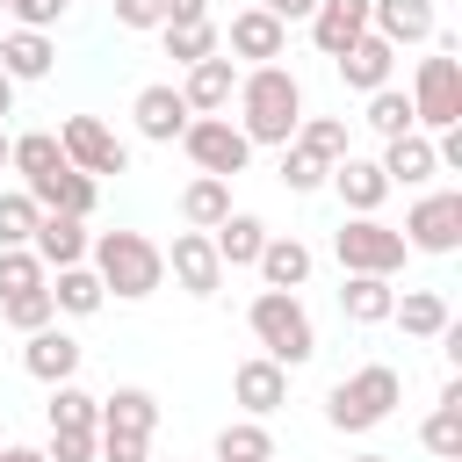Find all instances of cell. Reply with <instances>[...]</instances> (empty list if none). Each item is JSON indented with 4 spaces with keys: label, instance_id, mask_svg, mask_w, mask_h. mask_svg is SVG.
<instances>
[{
    "label": "cell",
    "instance_id": "cell-45",
    "mask_svg": "<svg viewBox=\"0 0 462 462\" xmlns=\"http://www.w3.org/2000/svg\"><path fill=\"white\" fill-rule=\"evenodd\" d=\"M43 462H94V433H51Z\"/></svg>",
    "mask_w": 462,
    "mask_h": 462
},
{
    "label": "cell",
    "instance_id": "cell-11",
    "mask_svg": "<svg viewBox=\"0 0 462 462\" xmlns=\"http://www.w3.org/2000/svg\"><path fill=\"white\" fill-rule=\"evenodd\" d=\"M130 116H137V137H152V144H180V130L195 123L173 79H152V87H137V101H130Z\"/></svg>",
    "mask_w": 462,
    "mask_h": 462
},
{
    "label": "cell",
    "instance_id": "cell-24",
    "mask_svg": "<svg viewBox=\"0 0 462 462\" xmlns=\"http://www.w3.org/2000/svg\"><path fill=\"white\" fill-rule=\"evenodd\" d=\"M209 245H217L224 274H231V267H253V260H260V245H267V224H260L253 209H231V217L209 231Z\"/></svg>",
    "mask_w": 462,
    "mask_h": 462
},
{
    "label": "cell",
    "instance_id": "cell-12",
    "mask_svg": "<svg viewBox=\"0 0 462 462\" xmlns=\"http://www.w3.org/2000/svg\"><path fill=\"white\" fill-rule=\"evenodd\" d=\"M166 267H173V282H180L188 296H202V303L224 289V260H217L209 231H173V253H166Z\"/></svg>",
    "mask_w": 462,
    "mask_h": 462
},
{
    "label": "cell",
    "instance_id": "cell-1",
    "mask_svg": "<svg viewBox=\"0 0 462 462\" xmlns=\"http://www.w3.org/2000/svg\"><path fill=\"white\" fill-rule=\"evenodd\" d=\"M238 130L245 144H289L296 123H303V87L289 65H245L238 72Z\"/></svg>",
    "mask_w": 462,
    "mask_h": 462
},
{
    "label": "cell",
    "instance_id": "cell-21",
    "mask_svg": "<svg viewBox=\"0 0 462 462\" xmlns=\"http://www.w3.org/2000/svg\"><path fill=\"white\" fill-rule=\"evenodd\" d=\"M253 267H260V282H267V289H289V296H296V289L310 282L318 253H310L303 238H282V231H267V245H260V260H253Z\"/></svg>",
    "mask_w": 462,
    "mask_h": 462
},
{
    "label": "cell",
    "instance_id": "cell-19",
    "mask_svg": "<svg viewBox=\"0 0 462 462\" xmlns=\"http://www.w3.org/2000/svg\"><path fill=\"white\" fill-rule=\"evenodd\" d=\"M332 65H339V79H346L354 94H375V87H390V72H397V51H390V43L368 29V36H361V43H346Z\"/></svg>",
    "mask_w": 462,
    "mask_h": 462
},
{
    "label": "cell",
    "instance_id": "cell-25",
    "mask_svg": "<svg viewBox=\"0 0 462 462\" xmlns=\"http://www.w3.org/2000/svg\"><path fill=\"white\" fill-rule=\"evenodd\" d=\"M390 318L404 325V339H440V332L455 325V310H448L440 289H404V296L390 303Z\"/></svg>",
    "mask_w": 462,
    "mask_h": 462
},
{
    "label": "cell",
    "instance_id": "cell-40",
    "mask_svg": "<svg viewBox=\"0 0 462 462\" xmlns=\"http://www.w3.org/2000/svg\"><path fill=\"white\" fill-rule=\"evenodd\" d=\"M43 274H51V267H43L29 245L0 253V303H7V296H22V289H43Z\"/></svg>",
    "mask_w": 462,
    "mask_h": 462
},
{
    "label": "cell",
    "instance_id": "cell-46",
    "mask_svg": "<svg viewBox=\"0 0 462 462\" xmlns=\"http://www.w3.org/2000/svg\"><path fill=\"white\" fill-rule=\"evenodd\" d=\"M209 22V0H166V29H195Z\"/></svg>",
    "mask_w": 462,
    "mask_h": 462
},
{
    "label": "cell",
    "instance_id": "cell-36",
    "mask_svg": "<svg viewBox=\"0 0 462 462\" xmlns=\"http://www.w3.org/2000/svg\"><path fill=\"white\" fill-rule=\"evenodd\" d=\"M224 51V36H217V22H195V29H166V58L188 72V65H202V58H217Z\"/></svg>",
    "mask_w": 462,
    "mask_h": 462
},
{
    "label": "cell",
    "instance_id": "cell-13",
    "mask_svg": "<svg viewBox=\"0 0 462 462\" xmlns=\"http://www.w3.org/2000/svg\"><path fill=\"white\" fill-rule=\"evenodd\" d=\"M231 397L245 404V419H267V411H282V404H289V368H282V361H267V354H253V361H238V368H231Z\"/></svg>",
    "mask_w": 462,
    "mask_h": 462
},
{
    "label": "cell",
    "instance_id": "cell-7",
    "mask_svg": "<svg viewBox=\"0 0 462 462\" xmlns=\"http://www.w3.org/2000/svg\"><path fill=\"white\" fill-rule=\"evenodd\" d=\"M332 253H339V267L346 274H397L404 267V238L383 224V217H346L339 231H332Z\"/></svg>",
    "mask_w": 462,
    "mask_h": 462
},
{
    "label": "cell",
    "instance_id": "cell-23",
    "mask_svg": "<svg viewBox=\"0 0 462 462\" xmlns=\"http://www.w3.org/2000/svg\"><path fill=\"white\" fill-rule=\"evenodd\" d=\"M325 180L339 188V202H346L354 217H375V209H383V195H390L383 166H375V159H354V152H346V159H339V166H332Z\"/></svg>",
    "mask_w": 462,
    "mask_h": 462
},
{
    "label": "cell",
    "instance_id": "cell-48",
    "mask_svg": "<svg viewBox=\"0 0 462 462\" xmlns=\"http://www.w3.org/2000/svg\"><path fill=\"white\" fill-rule=\"evenodd\" d=\"M7 116H14V79L0 72V123H7Z\"/></svg>",
    "mask_w": 462,
    "mask_h": 462
},
{
    "label": "cell",
    "instance_id": "cell-8",
    "mask_svg": "<svg viewBox=\"0 0 462 462\" xmlns=\"http://www.w3.org/2000/svg\"><path fill=\"white\" fill-rule=\"evenodd\" d=\"M180 152L195 159V173H217V180H238L245 159H253V144H245V130L231 116H195L180 130Z\"/></svg>",
    "mask_w": 462,
    "mask_h": 462
},
{
    "label": "cell",
    "instance_id": "cell-44",
    "mask_svg": "<svg viewBox=\"0 0 462 462\" xmlns=\"http://www.w3.org/2000/svg\"><path fill=\"white\" fill-rule=\"evenodd\" d=\"M65 7H72V0H14V7H7V14H14V22H22V29H43V36H51V22H58V14H65Z\"/></svg>",
    "mask_w": 462,
    "mask_h": 462
},
{
    "label": "cell",
    "instance_id": "cell-5",
    "mask_svg": "<svg viewBox=\"0 0 462 462\" xmlns=\"http://www.w3.org/2000/svg\"><path fill=\"white\" fill-rule=\"evenodd\" d=\"M411 123L419 130H462V58H455V43L419 58V72H411Z\"/></svg>",
    "mask_w": 462,
    "mask_h": 462
},
{
    "label": "cell",
    "instance_id": "cell-31",
    "mask_svg": "<svg viewBox=\"0 0 462 462\" xmlns=\"http://www.w3.org/2000/svg\"><path fill=\"white\" fill-rule=\"evenodd\" d=\"M43 289H51V303H58L65 318H94V310L108 303V289H101L94 267H58V282H43Z\"/></svg>",
    "mask_w": 462,
    "mask_h": 462
},
{
    "label": "cell",
    "instance_id": "cell-39",
    "mask_svg": "<svg viewBox=\"0 0 462 462\" xmlns=\"http://www.w3.org/2000/svg\"><path fill=\"white\" fill-rule=\"evenodd\" d=\"M0 318L29 339V332H43V325L58 318V303H51V289H22V296H7V303H0Z\"/></svg>",
    "mask_w": 462,
    "mask_h": 462
},
{
    "label": "cell",
    "instance_id": "cell-18",
    "mask_svg": "<svg viewBox=\"0 0 462 462\" xmlns=\"http://www.w3.org/2000/svg\"><path fill=\"white\" fill-rule=\"evenodd\" d=\"M368 29L404 51V43H426L433 36V0H368Z\"/></svg>",
    "mask_w": 462,
    "mask_h": 462
},
{
    "label": "cell",
    "instance_id": "cell-49",
    "mask_svg": "<svg viewBox=\"0 0 462 462\" xmlns=\"http://www.w3.org/2000/svg\"><path fill=\"white\" fill-rule=\"evenodd\" d=\"M0 462H43V448H0Z\"/></svg>",
    "mask_w": 462,
    "mask_h": 462
},
{
    "label": "cell",
    "instance_id": "cell-28",
    "mask_svg": "<svg viewBox=\"0 0 462 462\" xmlns=\"http://www.w3.org/2000/svg\"><path fill=\"white\" fill-rule=\"evenodd\" d=\"M180 217H188V231H217V224L231 217V180L195 173V180L180 188Z\"/></svg>",
    "mask_w": 462,
    "mask_h": 462
},
{
    "label": "cell",
    "instance_id": "cell-6",
    "mask_svg": "<svg viewBox=\"0 0 462 462\" xmlns=\"http://www.w3.org/2000/svg\"><path fill=\"white\" fill-rule=\"evenodd\" d=\"M58 152H65V166H79L87 180L130 173V144H123L101 116H65V123H58Z\"/></svg>",
    "mask_w": 462,
    "mask_h": 462
},
{
    "label": "cell",
    "instance_id": "cell-17",
    "mask_svg": "<svg viewBox=\"0 0 462 462\" xmlns=\"http://www.w3.org/2000/svg\"><path fill=\"white\" fill-rule=\"evenodd\" d=\"M375 166H383V180H390V188H426V180L440 173V159H433V137H426V130H404V137H390Z\"/></svg>",
    "mask_w": 462,
    "mask_h": 462
},
{
    "label": "cell",
    "instance_id": "cell-20",
    "mask_svg": "<svg viewBox=\"0 0 462 462\" xmlns=\"http://www.w3.org/2000/svg\"><path fill=\"white\" fill-rule=\"evenodd\" d=\"M36 209H58V217H94V202H101V180H87L79 166H58L51 180H36V188H22Z\"/></svg>",
    "mask_w": 462,
    "mask_h": 462
},
{
    "label": "cell",
    "instance_id": "cell-33",
    "mask_svg": "<svg viewBox=\"0 0 462 462\" xmlns=\"http://www.w3.org/2000/svg\"><path fill=\"white\" fill-rule=\"evenodd\" d=\"M43 411H51V433H94L101 426V397H87L79 383H58Z\"/></svg>",
    "mask_w": 462,
    "mask_h": 462
},
{
    "label": "cell",
    "instance_id": "cell-47",
    "mask_svg": "<svg viewBox=\"0 0 462 462\" xmlns=\"http://www.w3.org/2000/svg\"><path fill=\"white\" fill-rule=\"evenodd\" d=\"M260 7H267V14L282 22V29H289V22H310V14H318V0H260Z\"/></svg>",
    "mask_w": 462,
    "mask_h": 462
},
{
    "label": "cell",
    "instance_id": "cell-37",
    "mask_svg": "<svg viewBox=\"0 0 462 462\" xmlns=\"http://www.w3.org/2000/svg\"><path fill=\"white\" fill-rule=\"evenodd\" d=\"M419 440H426V455L455 462V455H462V404H448V397H440V404H433V419L419 426Z\"/></svg>",
    "mask_w": 462,
    "mask_h": 462
},
{
    "label": "cell",
    "instance_id": "cell-4",
    "mask_svg": "<svg viewBox=\"0 0 462 462\" xmlns=\"http://www.w3.org/2000/svg\"><path fill=\"white\" fill-rule=\"evenodd\" d=\"M245 325H253L260 354H267V361H282V368H303V361L318 354V325H310L303 296H289V289H260V296H253V310H245Z\"/></svg>",
    "mask_w": 462,
    "mask_h": 462
},
{
    "label": "cell",
    "instance_id": "cell-9",
    "mask_svg": "<svg viewBox=\"0 0 462 462\" xmlns=\"http://www.w3.org/2000/svg\"><path fill=\"white\" fill-rule=\"evenodd\" d=\"M397 238H404V253H433V260H448V253L462 245V195H455V188L419 195Z\"/></svg>",
    "mask_w": 462,
    "mask_h": 462
},
{
    "label": "cell",
    "instance_id": "cell-22",
    "mask_svg": "<svg viewBox=\"0 0 462 462\" xmlns=\"http://www.w3.org/2000/svg\"><path fill=\"white\" fill-rule=\"evenodd\" d=\"M368 36V0H318V14H310V43L325 51V58H339L346 43H361Z\"/></svg>",
    "mask_w": 462,
    "mask_h": 462
},
{
    "label": "cell",
    "instance_id": "cell-2",
    "mask_svg": "<svg viewBox=\"0 0 462 462\" xmlns=\"http://www.w3.org/2000/svg\"><path fill=\"white\" fill-rule=\"evenodd\" d=\"M87 267L101 274L108 296L144 303V296H159V282H166V245H152L144 231H101V238L87 245Z\"/></svg>",
    "mask_w": 462,
    "mask_h": 462
},
{
    "label": "cell",
    "instance_id": "cell-26",
    "mask_svg": "<svg viewBox=\"0 0 462 462\" xmlns=\"http://www.w3.org/2000/svg\"><path fill=\"white\" fill-rule=\"evenodd\" d=\"M51 58H58V43H51L43 29H7V36H0V72H7L14 87H22V79H43Z\"/></svg>",
    "mask_w": 462,
    "mask_h": 462
},
{
    "label": "cell",
    "instance_id": "cell-32",
    "mask_svg": "<svg viewBox=\"0 0 462 462\" xmlns=\"http://www.w3.org/2000/svg\"><path fill=\"white\" fill-rule=\"evenodd\" d=\"M209 462H274V433H267L260 419H231V426L217 433Z\"/></svg>",
    "mask_w": 462,
    "mask_h": 462
},
{
    "label": "cell",
    "instance_id": "cell-10",
    "mask_svg": "<svg viewBox=\"0 0 462 462\" xmlns=\"http://www.w3.org/2000/svg\"><path fill=\"white\" fill-rule=\"evenodd\" d=\"M282 51H289V29L267 7H238L231 14V36H224V58L231 65H274Z\"/></svg>",
    "mask_w": 462,
    "mask_h": 462
},
{
    "label": "cell",
    "instance_id": "cell-38",
    "mask_svg": "<svg viewBox=\"0 0 462 462\" xmlns=\"http://www.w3.org/2000/svg\"><path fill=\"white\" fill-rule=\"evenodd\" d=\"M36 217H43V209H36L22 188H7V195H0V253L29 245V238H36Z\"/></svg>",
    "mask_w": 462,
    "mask_h": 462
},
{
    "label": "cell",
    "instance_id": "cell-30",
    "mask_svg": "<svg viewBox=\"0 0 462 462\" xmlns=\"http://www.w3.org/2000/svg\"><path fill=\"white\" fill-rule=\"evenodd\" d=\"M101 426H116V433H159V397L137 390V383H123V390L101 397Z\"/></svg>",
    "mask_w": 462,
    "mask_h": 462
},
{
    "label": "cell",
    "instance_id": "cell-51",
    "mask_svg": "<svg viewBox=\"0 0 462 462\" xmlns=\"http://www.w3.org/2000/svg\"><path fill=\"white\" fill-rule=\"evenodd\" d=\"M0 166H7V130H0Z\"/></svg>",
    "mask_w": 462,
    "mask_h": 462
},
{
    "label": "cell",
    "instance_id": "cell-52",
    "mask_svg": "<svg viewBox=\"0 0 462 462\" xmlns=\"http://www.w3.org/2000/svg\"><path fill=\"white\" fill-rule=\"evenodd\" d=\"M0 7H14V0H0Z\"/></svg>",
    "mask_w": 462,
    "mask_h": 462
},
{
    "label": "cell",
    "instance_id": "cell-14",
    "mask_svg": "<svg viewBox=\"0 0 462 462\" xmlns=\"http://www.w3.org/2000/svg\"><path fill=\"white\" fill-rule=\"evenodd\" d=\"M87 245H94L87 217H58V209H43V217H36V238H29V253H36L43 267H87Z\"/></svg>",
    "mask_w": 462,
    "mask_h": 462
},
{
    "label": "cell",
    "instance_id": "cell-42",
    "mask_svg": "<svg viewBox=\"0 0 462 462\" xmlns=\"http://www.w3.org/2000/svg\"><path fill=\"white\" fill-rule=\"evenodd\" d=\"M94 462H152V433H116V426H94Z\"/></svg>",
    "mask_w": 462,
    "mask_h": 462
},
{
    "label": "cell",
    "instance_id": "cell-35",
    "mask_svg": "<svg viewBox=\"0 0 462 462\" xmlns=\"http://www.w3.org/2000/svg\"><path fill=\"white\" fill-rule=\"evenodd\" d=\"M289 144H303V152H310V159H325V166H339V159L354 152V144H346V123H339V116H303Z\"/></svg>",
    "mask_w": 462,
    "mask_h": 462
},
{
    "label": "cell",
    "instance_id": "cell-50",
    "mask_svg": "<svg viewBox=\"0 0 462 462\" xmlns=\"http://www.w3.org/2000/svg\"><path fill=\"white\" fill-rule=\"evenodd\" d=\"M354 462H390V455H354Z\"/></svg>",
    "mask_w": 462,
    "mask_h": 462
},
{
    "label": "cell",
    "instance_id": "cell-43",
    "mask_svg": "<svg viewBox=\"0 0 462 462\" xmlns=\"http://www.w3.org/2000/svg\"><path fill=\"white\" fill-rule=\"evenodd\" d=\"M123 29H166V0H108Z\"/></svg>",
    "mask_w": 462,
    "mask_h": 462
},
{
    "label": "cell",
    "instance_id": "cell-27",
    "mask_svg": "<svg viewBox=\"0 0 462 462\" xmlns=\"http://www.w3.org/2000/svg\"><path fill=\"white\" fill-rule=\"evenodd\" d=\"M7 166L22 173V188L51 180V173L65 166V152H58V130H22V137H7Z\"/></svg>",
    "mask_w": 462,
    "mask_h": 462
},
{
    "label": "cell",
    "instance_id": "cell-34",
    "mask_svg": "<svg viewBox=\"0 0 462 462\" xmlns=\"http://www.w3.org/2000/svg\"><path fill=\"white\" fill-rule=\"evenodd\" d=\"M361 123H368V130H375L383 144H390V137H404V130H419V123H411V94H404V87H375V94H368V116H361Z\"/></svg>",
    "mask_w": 462,
    "mask_h": 462
},
{
    "label": "cell",
    "instance_id": "cell-29",
    "mask_svg": "<svg viewBox=\"0 0 462 462\" xmlns=\"http://www.w3.org/2000/svg\"><path fill=\"white\" fill-rule=\"evenodd\" d=\"M390 303H397V289L383 274H346V289H339L346 325H390Z\"/></svg>",
    "mask_w": 462,
    "mask_h": 462
},
{
    "label": "cell",
    "instance_id": "cell-53",
    "mask_svg": "<svg viewBox=\"0 0 462 462\" xmlns=\"http://www.w3.org/2000/svg\"><path fill=\"white\" fill-rule=\"evenodd\" d=\"M0 14H7V7H0Z\"/></svg>",
    "mask_w": 462,
    "mask_h": 462
},
{
    "label": "cell",
    "instance_id": "cell-3",
    "mask_svg": "<svg viewBox=\"0 0 462 462\" xmlns=\"http://www.w3.org/2000/svg\"><path fill=\"white\" fill-rule=\"evenodd\" d=\"M397 404H404V375H397L390 361H368V368H354V375H339V383L325 390L332 433H368V426H383Z\"/></svg>",
    "mask_w": 462,
    "mask_h": 462
},
{
    "label": "cell",
    "instance_id": "cell-15",
    "mask_svg": "<svg viewBox=\"0 0 462 462\" xmlns=\"http://www.w3.org/2000/svg\"><path fill=\"white\" fill-rule=\"evenodd\" d=\"M79 354H87V346H79L72 332H58V325H43V332H29V339H22V368H29L36 383H51V390L79 375Z\"/></svg>",
    "mask_w": 462,
    "mask_h": 462
},
{
    "label": "cell",
    "instance_id": "cell-16",
    "mask_svg": "<svg viewBox=\"0 0 462 462\" xmlns=\"http://www.w3.org/2000/svg\"><path fill=\"white\" fill-rule=\"evenodd\" d=\"M231 94H238V65L217 51V58H202V65H188V79H180V101H188V116H224L231 108Z\"/></svg>",
    "mask_w": 462,
    "mask_h": 462
},
{
    "label": "cell",
    "instance_id": "cell-41",
    "mask_svg": "<svg viewBox=\"0 0 462 462\" xmlns=\"http://www.w3.org/2000/svg\"><path fill=\"white\" fill-rule=\"evenodd\" d=\"M325 173H332L325 159H310L303 144H282V180H289V195H318V188H325Z\"/></svg>",
    "mask_w": 462,
    "mask_h": 462
}]
</instances>
